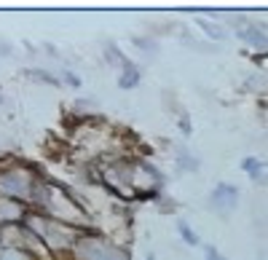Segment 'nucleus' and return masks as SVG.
Masks as SVG:
<instances>
[{"label":"nucleus","mask_w":268,"mask_h":260,"mask_svg":"<svg viewBox=\"0 0 268 260\" xmlns=\"http://www.w3.org/2000/svg\"><path fill=\"white\" fill-rule=\"evenodd\" d=\"M180 231H183V236L188 239V244H198L196 233H191V228H188V225H185V223H180Z\"/></svg>","instance_id":"nucleus-1"},{"label":"nucleus","mask_w":268,"mask_h":260,"mask_svg":"<svg viewBox=\"0 0 268 260\" xmlns=\"http://www.w3.org/2000/svg\"><path fill=\"white\" fill-rule=\"evenodd\" d=\"M206 257H209V260H218V252H215V249H206Z\"/></svg>","instance_id":"nucleus-2"}]
</instances>
